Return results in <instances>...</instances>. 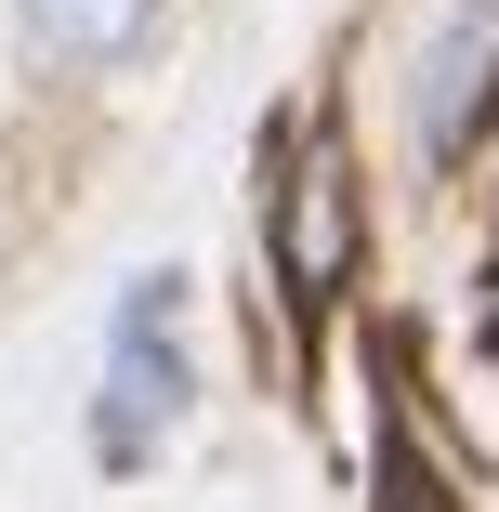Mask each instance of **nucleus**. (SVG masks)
<instances>
[{
	"label": "nucleus",
	"instance_id": "obj_1",
	"mask_svg": "<svg viewBox=\"0 0 499 512\" xmlns=\"http://www.w3.org/2000/svg\"><path fill=\"white\" fill-rule=\"evenodd\" d=\"M197 421V355H184V263H145L119 302H106V381H92V421H79V447H92V473H145L171 434Z\"/></svg>",
	"mask_w": 499,
	"mask_h": 512
},
{
	"label": "nucleus",
	"instance_id": "obj_2",
	"mask_svg": "<svg viewBox=\"0 0 499 512\" xmlns=\"http://www.w3.org/2000/svg\"><path fill=\"white\" fill-rule=\"evenodd\" d=\"M486 106H499V0H447L421 53V158H473Z\"/></svg>",
	"mask_w": 499,
	"mask_h": 512
},
{
	"label": "nucleus",
	"instance_id": "obj_3",
	"mask_svg": "<svg viewBox=\"0 0 499 512\" xmlns=\"http://www.w3.org/2000/svg\"><path fill=\"white\" fill-rule=\"evenodd\" d=\"M158 14L171 0H14V53L53 66V79H106L158 40Z\"/></svg>",
	"mask_w": 499,
	"mask_h": 512
}]
</instances>
